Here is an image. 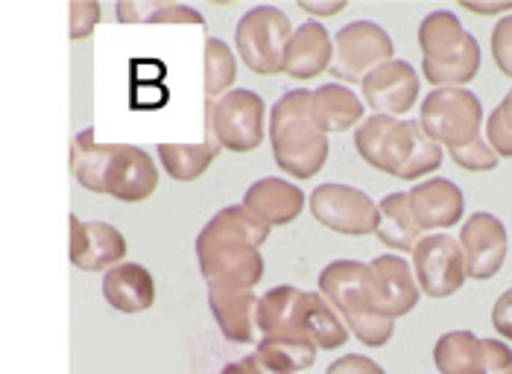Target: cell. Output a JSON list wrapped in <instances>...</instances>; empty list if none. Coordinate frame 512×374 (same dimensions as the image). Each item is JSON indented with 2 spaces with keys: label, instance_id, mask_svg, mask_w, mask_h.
Returning a JSON list of instances; mask_svg holds the SVG:
<instances>
[{
  "label": "cell",
  "instance_id": "cell-38",
  "mask_svg": "<svg viewBox=\"0 0 512 374\" xmlns=\"http://www.w3.org/2000/svg\"><path fill=\"white\" fill-rule=\"evenodd\" d=\"M460 6L474 12V15H512V0H507V3H472V0H463Z\"/></svg>",
  "mask_w": 512,
  "mask_h": 374
},
{
  "label": "cell",
  "instance_id": "cell-30",
  "mask_svg": "<svg viewBox=\"0 0 512 374\" xmlns=\"http://www.w3.org/2000/svg\"><path fill=\"white\" fill-rule=\"evenodd\" d=\"M109 158V144L94 141V129H82L71 144V173L79 187L91 193H103V167Z\"/></svg>",
  "mask_w": 512,
  "mask_h": 374
},
{
  "label": "cell",
  "instance_id": "cell-11",
  "mask_svg": "<svg viewBox=\"0 0 512 374\" xmlns=\"http://www.w3.org/2000/svg\"><path fill=\"white\" fill-rule=\"evenodd\" d=\"M410 266L419 290L428 299H448L469 281L460 243L451 234H425L410 252Z\"/></svg>",
  "mask_w": 512,
  "mask_h": 374
},
{
  "label": "cell",
  "instance_id": "cell-35",
  "mask_svg": "<svg viewBox=\"0 0 512 374\" xmlns=\"http://www.w3.org/2000/svg\"><path fill=\"white\" fill-rule=\"evenodd\" d=\"M325 374H387L372 357L366 354H346V357H337Z\"/></svg>",
  "mask_w": 512,
  "mask_h": 374
},
{
  "label": "cell",
  "instance_id": "cell-1",
  "mask_svg": "<svg viewBox=\"0 0 512 374\" xmlns=\"http://www.w3.org/2000/svg\"><path fill=\"white\" fill-rule=\"evenodd\" d=\"M270 228L258 223L243 205L217 211L197 234V263L205 287L255 290L264 281L261 246Z\"/></svg>",
  "mask_w": 512,
  "mask_h": 374
},
{
  "label": "cell",
  "instance_id": "cell-26",
  "mask_svg": "<svg viewBox=\"0 0 512 374\" xmlns=\"http://www.w3.org/2000/svg\"><path fill=\"white\" fill-rule=\"evenodd\" d=\"M375 234L393 252H413L416 243L425 237V231L413 220L407 190L390 193V196H384L378 202V228H375Z\"/></svg>",
  "mask_w": 512,
  "mask_h": 374
},
{
  "label": "cell",
  "instance_id": "cell-31",
  "mask_svg": "<svg viewBox=\"0 0 512 374\" xmlns=\"http://www.w3.org/2000/svg\"><path fill=\"white\" fill-rule=\"evenodd\" d=\"M448 155H451V161H454L457 167H463V170H469V173H489V170H495V167L501 164V158H498L495 150L486 144L483 135L469 141L466 147L448 150Z\"/></svg>",
  "mask_w": 512,
  "mask_h": 374
},
{
  "label": "cell",
  "instance_id": "cell-12",
  "mask_svg": "<svg viewBox=\"0 0 512 374\" xmlns=\"http://www.w3.org/2000/svg\"><path fill=\"white\" fill-rule=\"evenodd\" d=\"M434 366L439 374H512V351L501 339L448 331L436 339Z\"/></svg>",
  "mask_w": 512,
  "mask_h": 374
},
{
  "label": "cell",
  "instance_id": "cell-22",
  "mask_svg": "<svg viewBox=\"0 0 512 374\" xmlns=\"http://www.w3.org/2000/svg\"><path fill=\"white\" fill-rule=\"evenodd\" d=\"M308 112L322 135H340L360 126V120L366 117V106L349 85L328 82L311 91Z\"/></svg>",
  "mask_w": 512,
  "mask_h": 374
},
{
  "label": "cell",
  "instance_id": "cell-5",
  "mask_svg": "<svg viewBox=\"0 0 512 374\" xmlns=\"http://www.w3.org/2000/svg\"><path fill=\"white\" fill-rule=\"evenodd\" d=\"M422 74L434 88H466L480 71V44L448 9H436L419 24Z\"/></svg>",
  "mask_w": 512,
  "mask_h": 374
},
{
  "label": "cell",
  "instance_id": "cell-27",
  "mask_svg": "<svg viewBox=\"0 0 512 374\" xmlns=\"http://www.w3.org/2000/svg\"><path fill=\"white\" fill-rule=\"evenodd\" d=\"M252 357L267 374H305L316 363V348L302 337H261Z\"/></svg>",
  "mask_w": 512,
  "mask_h": 374
},
{
  "label": "cell",
  "instance_id": "cell-20",
  "mask_svg": "<svg viewBox=\"0 0 512 374\" xmlns=\"http://www.w3.org/2000/svg\"><path fill=\"white\" fill-rule=\"evenodd\" d=\"M331 33L322 21H305L299 27H293V36L284 47L281 56V74L290 79L308 82L319 74H328L331 68Z\"/></svg>",
  "mask_w": 512,
  "mask_h": 374
},
{
  "label": "cell",
  "instance_id": "cell-34",
  "mask_svg": "<svg viewBox=\"0 0 512 374\" xmlns=\"http://www.w3.org/2000/svg\"><path fill=\"white\" fill-rule=\"evenodd\" d=\"M100 3H71V38H88L100 24Z\"/></svg>",
  "mask_w": 512,
  "mask_h": 374
},
{
  "label": "cell",
  "instance_id": "cell-24",
  "mask_svg": "<svg viewBox=\"0 0 512 374\" xmlns=\"http://www.w3.org/2000/svg\"><path fill=\"white\" fill-rule=\"evenodd\" d=\"M299 337L308 339L316 351H337L349 342V328L340 319V313L322 299V293H308L302 296V307H299Z\"/></svg>",
  "mask_w": 512,
  "mask_h": 374
},
{
  "label": "cell",
  "instance_id": "cell-25",
  "mask_svg": "<svg viewBox=\"0 0 512 374\" xmlns=\"http://www.w3.org/2000/svg\"><path fill=\"white\" fill-rule=\"evenodd\" d=\"M305 290L281 284L258 296L255 307V331L261 337H299V307Z\"/></svg>",
  "mask_w": 512,
  "mask_h": 374
},
{
  "label": "cell",
  "instance_id": "cell-2",
  "mask_svg": "<svg viewBox=\"0 0 512 374\" xmlns=\"http://www.w3.org/2000/svg\"><path fill=\"white\" fill-rule=\"evenodd\" d=\"M357 155L401 182H419L439 170L445 150L434 144L416 120H395L384 114H369L355 129Z\"/></svg>",
  "mask_w": 512,
  "mask_h": 374
},
{
  "label": "cell",
  "instance_id": "cell-37",
  "mask_svg": "<svg viewBox=\"0 0 512 374\" xmlns=\"http://www.w3.org/2000/svg\"><path fill=\"white\" fill-rule=\"evenodd\" d=\"M346 6H349L346 0H340V3H311V0H299V9L308 12L311 21H319V18L325 21V18H331V15H340Z\"/></svg>",
  "mask_w": 512,
  "mask_h": 374
},
{
  "label": "cell",
  "instance_id": "cell-9",
  "mask_svg": "<svg viewBox=\"0 0 512 374\" xmlns=\"http://www.w3.org/2000/svg\"><path fill=\"white\" fill-rule=\"evenodd\" d=\"M331 68L340 85H360L375 68L395 59V44L390 33L375 21H352L337 36H331Z\"/></svg>",
  "mask_w": 512,
  "mask_h": 374
},
{
  "label": "cell",
  "instance_id": "cell-40",
  "mask_svg": "<svg viewBox=\"0 0 512 374\" xmlns=\"http://www.w3.org/2000/svg\"><path fill=\"white\" fill-rule=\"evenodd\" d=\"M495 112L501 114L504 126H507V129H510V132H512V88H510V91H507V97L501 100V106H498Z\"/></svg>",
  "mask_w": 512,
  "mask_h": 374
},
{
  "label": "cell",
  "instance_id": "cell-4",
  "mask_svg": "<svg viewBox=\"0 0 512 374\" xmlns=\"http://www.w3.org/2000/svg\"><path fill=\"white\" fill-rule=\"evenodd\" d=\"M322 299L340 313L349 334L366 348H384L395 334V322L381 316L369 293V266L360 261H331L319 272Z\"/></svg>",
  "mask_w": 512,
  "mask_h": 374
},
{
  "label": "cell",
  "instance_id": "cell-21",
  "mask_svg": "<svg viewBox=\"0 0 512 374\" xmlns=\"http://www.w3.org/2000/svg\"><path fill=\"white\" fill-rule=\"evenodd\" d=\"M156 278L147 266L123 261L103 272V299L118 313H147L156 304Z\"/></svg>",
  "mask_w": 512,
  "mask_h": 374
},
{
  "label": "cell",
  "instance_id": "cell-8",
  "mask_svg": "<svg viewBox=\"0 0 512 374\" xmlns=\"http://www.w3.org/2000/svg\"><path fill=\"white\" fill-rule=\"evenodd\" d=\"M293 21L276 6H252L235 27V56L258 76L281 74V56Z\"/></svg>",
  "mask_w": 512,
  "mask_h": 374
},
{
  "label": "cell",
  "instance_id": "cell-15",
  "mask_svg": "<svg viewBox=\"0 0 512 374\" xmlns=\"http://www.w3.org/2000/svg\"><path fill=\"white\" fill-rule=\"evenodd\" d=\"M457 243H460L466 272H469L472 281L495 278L501 272L504 261H507V249H510L507 225L501 223L495 214H486V211H477L463 223Z\"/></svg>",
  "mask_w": 512,
  "mask_h": 374
},
{
  "label": "cell",
  "instance_id": "cell-7",
  "mask_svg": "<svg viewBox=\"0 0 512 374\" xmlns=\"http://www.w3.org/2000/svg\"><path fill=\"white\" fill-rule=\"evenodd\" d=\"M416 123L442 150H457L480 138L483 106L469 88H434L422 100Z\"/></svg>",
  "mask_w": 512,
  "mask_h": 374
},
{
  "label": "cell",
  "instance_id": "cell-18",
  "mask_svg": "<svg viewBox=\"0 0 512 374\" xmlns=\"http://www.w3.org/2000/svg\"><path fill=\"white\" fill-rule=\"evenodd\" d=\"M71 223V263L82 272H106L126 258V237L112 223H85L77 214Z\"/></svg>",
  "mask_w": 512,
  "mask_h": 374
},
{
  "label": "cell",
  "instance_id": "cell-13",
  "mask_svg": "<svg viewBox=\"0 0 512 374\" xmlns=\"http://www.w3.org/2000/svg\"><path fill=\"white\" fill-rule=\"evenodd\" d=\"M419 88H422V79L416 74V68L404 59H393L375 68L360 82V100L372 114L404 120V114L413 112L419 100Z\"/></svg>",
  "mask_w": 512,
  "mask_h": 374
},
{
  "label": "cell",
  "instance_id": "cell-17",
  "mask_svg": "<svg viewBox=\"0 0 512 374\" xmlns=\"http://www.w3.org/2000/svg\"><path fill=\"white\" fill-rule=\"evenodd\" d=\"M407 202H410L413 220L425 234L448 231L457 223H463V214H466V196L451 179L419 182L407 190Z\"/></svg>",
  "mask_w": 512,
  "mask_h": 374
},
{
  "label": "cell",
  "instance_id": "cell-29",
  "mask_svg": "<svg viewBox=\"0 0 512 374\" xmlns=\"http://www.w3.org/2000/svg\"><path fill=\"white\" fill-rule=\"evenodd\" d=\"M235 82V47H229V41H223V38H205V47H202V94H205V103H214L223 94H229L235 88Z\"/></svg>",
  "mask_w": 512,
  "mask_h": 374
},
{
  "label": "cell",
  "instance_id": "cell-33",
  "mask_svg": "<svg viewBox=\"0 0 512 374\" xmlns=\"http://www.w3.org/2000/svg\"><path fill=\"white\" fill-rule=\"evenodd\" d=\"M150 24H194V27H202V24H205V18L199 15L194 6H182V3L158 0L156 12H153Z\"/></svg>",
  "mask_w": 512,
  "mask_h": 374
},
{
  "label": "cell",
  "instance_id": "cell-23",
  "mask_svg": "<svg viewBox=\"0 0 512 374\" xmlns=\"http://www.w3.org/2000/svg\"><path fill=\"white\" fill-rule=\"evenodd\" d=\"M208 293V307L211 316L220 328V334L235 342V345H252L258 342L255 331V307L258 296L255 290H217V287H205Z\"/></svg>",
  "mask_w": 512,
  "mask_h": 374
},
{
  "label": "cell",
  "instance_id": "cell-28",
  "mask_svg": "<svg viewBox=\"0 0 512 374\" xmlns=\"http://www.w3.org/2000/svg\"><path fill=\"white\" fill-rule=\"evenodd\" d=\"M220 150L208 141L197 144H158V161L161 170L173 179V182H197L202 179L211 164L217 161Z\"/></svg>",
  "mask_w": 512,
  "mask_h": 374
},
{
  "label": "cell",
  "instance_id": "cell-36",
  "mask_svg": "<svg viewBox=\"0 0 512 374\" xmlns=\"http://www.w3.org/2000/svg\"><path fill=\"white\" fill-rule=\"evenodd\" d=\"M492 328L512 342V287L492 307Z\"/></svg>",
  "mask_w": 512,
  "mask_h": 374
},
{
  "label": "cell",
  "instance_id": "cell-16",
  "mask_svg": "<svg viewBox=\"0 0 512 374\" xmlns=\"http://www.w3.org/2000/svg\"><path fill=\"white\" fill-rule=\"evenodd\" d=\"M366 266H369V293H372V301H375L381 316L395 322V319L416 310V304L422 299V290L416 284L413 266L407 258L390 252V255H381Z\"/></svg>",
  "mask_w": 512,
  "mask_h": 374
},
{
  "label": "cell",
  "instance_id": "cell-19",
  "mask_svg": "<svg viewBox=\"0 0 512 374\" xmlns=\"http://www.w3.org/2000/svg\"><path fill=\"white\" fill-rule=\"evenodd\" d=\"M258 223H264L270 231L281 228V225L296 223L308 205V196L305 190L290 182V179H276V176H267V179H258L246 187L243 193V202H240Z\"/></svg>",
  "mask_w": 512,
  "mask_h": 374
},
{
  "label": "cell",
  "instance_id": "cell-14",
  "mask_svg": "<svg viewBox=\"0 0 512 374\" xmlns=\"http://www.w3.org/2000/svg\"><path fill=\"white\" fill-rule=\"evenodd\" d=\"M158 190L156 158L132 144H109V158L103 167V193L120 202H147Z\"/></svg>",
  "mask_w": 512,
  "mask_h": 374
},
{
  "label": "cell",
  "instance_id": "cell-3",
  "mask_svg": "<svg viewBox=\"0 0 512 374\" xmlns=\"http://www.w3.org/2000/svg\"><path fill=\"white\" fill-rule=\"evenodd\" d=\"M308 103H311L308 88L284 91L267 117V138L278 170L296 182H308L319 176L331 150L328 135H322L311 120Z\"/></svg>",
  "mask_w": 512,
  "mask_h": 374
},
{
  "label": "cell",
  "instance_id": "cell-6",
  "mask_svg": "<svg viewBox=\"0 0 512 374\" xmlns=\"http://www.w3.org/2000/svg\"><path fill=\"white\" fill-rule=\"evenodd\" d=\"M267 103L249 88H232L205 103V141L226 152H255L267 141Z\"/></svg>",
  "mask_w": 512,
  "mask_h": 374
},
{
  "label": "cell",
  "instance_id": "cell-32",
  "mask_svg": "<svg viewBox=\"0 0 512 374\" xmlns=\"http://www.w3.org/2000/svg\"><path fill=\"white\" fill-rule=\"evenodd\" d=\"M492 59L498 71L512 79V15H504L492 30Z\"/></svg>",
  "mask_w": 512,
  "mask_h": 374
},
{
  "label": "cell",
  "instance_id": "cell-39",
  "mask_svg": "<svg viewBox=\"0 0 512 374\" xmlns=\"http://www.w3.org/2000/svg\"><path fill=\"white\" fill-rule=\"evenodd\" d=\"M220 374H267V369L249 354V357H243V360H235V363H229V366H223Z\"/></svg>",
  "mask_w": 512,
  "mask_h": 374
},
{
  "label": "cell",
  "instance_id": "cell-10",
  "mask_svg": "<svg viewBox=\"0 0 512 374\" xmlns=\"http://www.w3.org/2000/svg\"><path fill=\"white\" fill-rule=\"evenodd\" d=\"M308 208L316 223L334 234L366 237V234H375L378 228V202L360 187L325 182L314 187Z\"/></svg>",
  "mask_w": 512,
  "mask_h": 374
}]
</instances>
